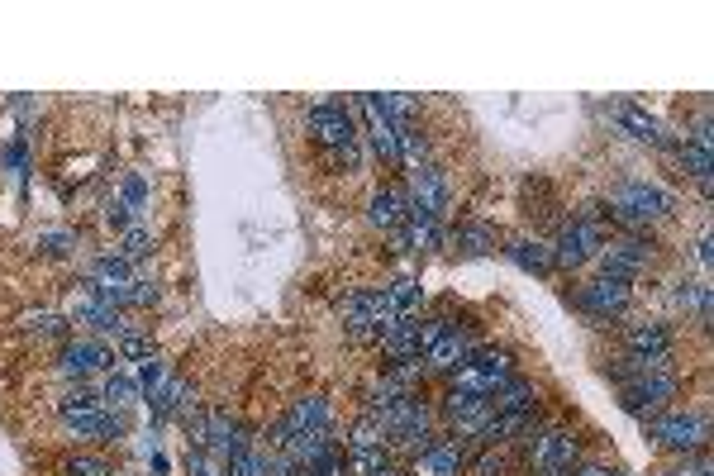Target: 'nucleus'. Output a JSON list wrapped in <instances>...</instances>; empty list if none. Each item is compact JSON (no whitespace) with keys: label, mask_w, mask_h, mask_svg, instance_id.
I'll list each match as a JSON object with an SVG mask.
<instances>
[{"label":"nucleus","mask_w":714,"mask_h":476,"mask_svg":"<svg viewBox=\"0 0 714 476\" xmlns=\"http://www.w3.org/2000/svg\"><path fill=\"white\" fill-rule=\"evenodd\" d=\"M610 476H624V472H610Z\"/></svg>","instance_id":"obj_39"},{"label":"nucleus","mask_w":714,"mask_h":476,"mask_svg":"<svg viewBox=\"0 0 714 476\" xmlns=\"http://www.w3.org/2000/svg\"><path fill=\"white\" fill-rule=\"evenodd\" d=\"M405 210H410V196H405V191H391V186H381L377 196L367 200V219L381 224V229H400V224H405Z\"/></svg>","instance_id":"obj_15"},{"label":"nucleus","mask_w":714,"mask_h":476,"mask_svg":"<svg viewBox=\"0 0 714 476\" xmlns=\"http://www.w3.org/2000/svg\"><path fill=\"white\" fill-rule=\"evenodd\" d=\"M62 419H67V424H72V419H81V415H96V410H105V405H100V396L96 391H86V386H77V391H67V396H62Z\"/></svg>","instance_id":"obj_23"},{"label":"nucleus","mask_w":714,"mask_h":476,"mask_svg":"<svg viewBox=\"0 0 714 476\" xmlns=\"http://www.w3.org/2000/svg\"><path fill=\"white\" fill-rule=\"evenodd\" d=\"M500 472H505V462H500V457H491V448L476 457V476H500Z\"/></svg>","instance_id":"obj_36"},{"label":"nucleus","mask_w":714,"mask_h":476,"mask_svg":"<svg viewBox=\"0 0 714 476\" xmlns=\"http://www.w3.org/2000/svg\"><path fill=\"white\" fill-rule=\"evenodd\" d=\"M186 472L191 476H215V467H210V457L200 453V448H191V453H186Z\"/></svg>","instance_id":"obj_35"},{"label":"nucleus","mask_w":714,"mask_h":476,"mask_svg":"<svg viewBox=\"0 0 714 476\" xmlns=\"http://www.w3.org/2000/svg\"><path fill=\"white\" fill-rule=\"evenodd\" d=\"M129 305H158V286L153 281H129Z\"/></svg>","instance_id":"obj_34"},{"label":"nucleus","mask_w":714,"mask_h":476,"mask_svg":"<svg viewBox=\"0 0 714 476\" xmlns=\"http://www.w3.org/2000/svg\"><path fill=\"white\" fill-rule=\"evenodd\" d=\"M305 124H310V134H315L324 148H353L357 143V124L353 115L343 110V105H315L310 115H305Z\"/></svg>","instance_id":"obj_9"},{"label":"nucleus","mask_w":714,"mask_h":476,"mask_svg":"<svg viewBox=\"0 0 714 476\" xmlns=\"http://www.w3.org/2000/svg\"><path fill=\"white\" fill-rule=\"evenodd\" d=\"M62 372H67V377L115 372V353H110L105 343H67V348H62Z\"/></svg>","instance_id":"obj_10"},{"label":"nucleus","mask_w":714,"mask_h":476,"mask_svg":"<svg viewBox=\"0 0 714 476\" xmlns=\"http://www.w3.org/2000/svg\"><path fill=\"white\" fill-rule=\"evenodd\" d=\"M348 448H386V434H381V424L372 415H362L353 424V438H348Z\"/></svg>","instance_id":"obj_26"},{"label":"nucleus","mask_w":714,"mask_h":476,"mask_svg":"<svg viewBox=\"0 0 714 476\" xmlns=\"http://www.w3.org/2000/svg\"><path fill=\"white\" fill-rule=\"evenodd\" d=\"M67 472L72 476H110V462H100V457H72Z\"/></svg>","instance_id":"obj_32"},{"label":"nucleus","mask_w":714,"mask_h":476,"mask_svg":"<svg viewBox=\"0 0 714 476\" xmlns=\"http://www.w3.org/2000/svg\"><path fill=\"white\" fill-rule=\"evenodd\" d=\"M515 377V367H510V353H500V348H472L467 362L453 372V391H467V396H496L505 381Z\"/></svg>","instance_id":"obj_1"},{"label":"nucleus","mask_w":714,"mask_h":476,"mask_svg":"<svg viewBox=\"0 0 714 476\" xmlns=\"http://www.w3.org/2000/svg\"><path fill=\"white\" fill-rule=\"evenodd\" d=\"M491 405H496L500 415H529V419H534V415H538V391L529 386V381L510 377V381H505V386L496 391V400H491Z\"/></svg>","instance_id":"obj_16"},{"label":"nucleus","mask_w":714,"mask_h":476,"mask_svg":"<svg viewBox=\"0 0 714 476\" xmlns=\"http://www.w3.org/2000/svg\"><path fill=\"white\" fill-rule=\"evenodd\" d=\"M615 115V124L629 134V139H638V143H657V148H667V134H662V124H657L648 110H638V105H615L610 110Z\"/></svg>","instance_id":"obj_13"},{"label":"nucleus","mask_w":714,"mask_h":476,"mask_svg":"<svg viewBox=\"0 0 714 476\" xmlns=\"http://www.w3.org/2000/svg\"><path fill=\"white\" fill-rule=\"evenodd\" d=\"M624 348H629V357H638L643 367H667V357H672V334H667V324L638 319V324L624 329Z\"/></svg>","instance_id":"obj_7"},{"label":"nucleus","mask_w":714,"mask_h":476,"mask_svg":"<svg viewBox=\"0 0 714 476\" xmlns=\"http://www.w3.org/2000/svg\"><path fill=\"white\" fill-rule=\"evenodd\" d=\"M681 476H710V462L700 457V462H691V467H686V472H681Z\"/></svg>","instance_id":"obj_38"},{"label":"nucleus","mask_w":714,"mask_h":476,"mask_svg":"<svg viewBox=\"0 0 714 476\" xmlns=\"http://www.w3.org/2000/svg\"><path fill=\"white\" fill-rule=\"evenodd\" d=\"M576 310L581 315H591V319H619L624 310H629V286H619V281H605V277H595L586 281L581 291H576Z\"/></svg>","instance_id":"obj_6"},{"label":"nucleus","mask_w":714,"mask_h":476,"mask_svg":"<svg viewBox=\"0 0 714 476\" xmlns=\"http://www.w3.org/2000/svg\"><path fill=\"white\" fill-rule=\"evenodd\" d=\"M115 253H119L124 262H143L148 253H153V234H148L143 224H129V229H124V238H119Z\"/></svg>","instance_id":"obj_22"},{"label":"nucleus","mask_w":714,"mask_h":476,"mask_svg":"<svg viewBox=\"0 0 714 476\" xmlns=\"http://www.w3.org/2000/svg\"><path fill=\"white\" fill-rule=\"evenodd\" d=\"M148 405H153V419H172V415H191V386H186V377H172L167 372V381H162L158 391H148Z\"/></svg>","instance_id":"obj_12"},{"label":"nucleus","mask_w":714,"mask_h":476,"mask_svg":"<svg viewBox=\"0 0 714 476\" xmlns=\"http://www.w3.org/2000/svg\"><path fill=\"white\" fill-rule=\"evenodd\" d=\"M110 224H115V229H129V205H110Z\"/></svg>","instance_id":"obj_37"},{"label":"nucleus","mask_w":714,"mask_h":476,"mask_svg":"<svg viewBox=\"0 0 714 476\" xmlns=\"http://www.w3.org/2000/svg\"><path fill=\"white\" fill-rule=\"evenodd\" d=\"M119 353L124 357H153V343H148L143 334H124L119 338Z\"/></svg>","instance_id":"obj_33"},{"label":"nucleus","mask_w":714,"mask_h":476,"mask_svg":"<svg viewBox=\"0 0 714 476\" xmlns=\"http://www.w3.org/2000/svg\"><path fill=\"white\" fill-rule=\"evenodd\" d=\"M39 248L48 253V258H62V253L77 248V234H39Z\"/></svg>","instance_id":"obj_31"},{"label":"nucleus","mask_w":714,"mask_h":476,"mask_svg":"<svg viewBox=\"0 0 714 476\" xmlns=\"http://www.w3.org/2000/svg\"><path fill=\"white\" fill-rule=\"evenodd\" d=\"M457 248H462L467 258H481V253H491V248H496V234H491V229H481V224H462V229H457Z\"/></svg>","instance_id":"obj_24"},{"label":"nucleus","mask_w":714,"mask_h":476,"mask_svg":"<svg viewBox=\"0 0 714 476\" xmlns=\"http://www.w3.org/2000/svg\"><path fill=\"white\" fill-rule=\"evenodd\" d=\"M386 300L396 305V315H419V305H424V291H419L415 277H396L386 286Z\"/></svg>","instance_id":"obj_21"},{"label":"nucleus","mask_w":714,"mask_h":476,"mask_svg":"<svg viewBox=\"0 0 714 476\" xmlns=\"http://www.w3.org/2000/svg\"><path fill=\"white\" fill-rule=\"evenodd\" d=\"M129 262L119 258V253H100L96 262H91V286H129Z\"/></svg>","instance_id":"obj_20"},{"label":"nucleus","mask_w":714,"mask_h":476,"mask_svg":"<svg viewBox=\"0 0 714 476\" xmlns=\"http://www.w3.org/2000/svg\"><path fill=\"white\" fill-rule=\"evenodd\" d=\"M367 134H372V148H377L386 162H396V124H381V119H372L367 124Z\"/></svg>","instance_id":"obj_27"},{"label":"nucleus","mask_w":714,"mask_h":476,"mask_svg":"<svg viewBox=\"0 0 714 476\" xmlns=\"http://www.w3.org/2000/svg\"><path fill=\"white\" fill-rule=\"evenodd\" d=\"M610 215L619 224H648V219H667L672 215V196L653 186V181H624L615 196H610Z\"/></svg>","instance_id":"obj_2"},{"label":"nucleus","mask_w":714,"mask_h":476,"mask_svg":"<svg viewBox=\"0 0 714 476\" xmlns=\"http://www.w3.org/2000/svg\"><path fill=\"white\" fill-rule=\"evenodd\" d=\"M505 253H510L515 267L534 272V277H548V272H553V253H548V243H538V238H515Z\"/></svg>","instance_id":"obj_17"},{"label":"nucleus","mask_w":714,"mask_h":476,"mask_svg":"<svg viewBox=\"0 0 714 476\" xmlns=\"http://www.w3.org/2000/svg\"><path fill=\"white\" fill-rule=\"evenodd\" d=\"M139 391H158L162 381H167V367H162V357L153 353V357H139Z\"/></svg>","instance_id":"obj_28"},{"label":"nucleus","mask_w":714,"mask_h":476,"mask_svg":"<svg viewBox=\"0 0 714 476\" xmlns=\"http://www.w3.org/2000/svg\"><path fill=\"white\" fill-rule=\"evenodd\" d=\"M139 381L129 377V372H110V377H105V391H100V405H105V410H115V415H124V410H129V405H139Z\"/></svg>","instance_id":"obj_19"},{"label":"nucleus","mask_w":714,"mask_h":476,"mask_svg":"<svg viewBox=\"0 0 714 476\" xmlns=\"http://www.w3.org/2000/svg\"><path fill=\"white\" fill-rule=\"evenodd\" d=\"M681 162H686V172H691L695 181H710V143H681Z\"/></svg>","instance_id":"obj_25"},{"label":"nucleus","mask_w":714,"mask_h":476,"mask_svg":"<svg viewBox=\"0 0 714 476\" xmlns=\"http://www.w3.org/2000/svg\"><path fill=\"white\" fill-rule=\"evenodd\" d=\"M462 472V448L457 443H429L415 457V476H457Z\"/></svg>","instance_id":"obj_14"},{"label":"nucleus","mask_w":714,"mask_h":476,"mask_svg":"<svg viewBox=\"0 0 714 476\" xmlns=\"http://www.w3.org/2000/svg\"><path fill=\"white\" fill-rule=\"evenodd\" d=\"M529 457H534L538 476H567L572 462L581 457V438L572 429H543V434H534V453Z\"/></svg>","instance_id":"obj_5"},{"label":"nucleus","mask_w":714,"mask_h":476,"mask_svg":"<svg viewBox=\"0 0 714 476\" xmlns=\"http://www.w3.org/2000/svg\"><path fill=\"white\" fill-rule=\"evenodd\" d=\"M20 324H24V329H39V334H67V324H72V319H62V315H48V310H39V315H24Z\"/></svg>","instance_id":"obj_29"},{"label":"nucleus","mask_w":714,"mask_h":476,"mask_svg":"<svg viewBox=\"0 0 714 476\" xmlns=\"http://www.w3.org/2000/svg\"><path fill=\"white\" fill-rule=\"evenodd\" d=\"M648 243L643 238H610L600 253H595V262H600V277L605 281H619V286H629V281L648 267Z\"/></svg>","instance_id":"obj_4"},{"label":"nucleus","mask_w":714,"mask_h":476,"mask_svg":"<svg viewBox=\"0 0 714 476\" xmlns=\"http://www.w3.org/2000/svg\"><path fill=\"white\" fill-rule=\"evenodd\" d=\"M410 205L429 210L434 219L443 215V210H448V181H443V172H438L434 162L415 167V196H410Z\"/></svg>","instance_id":"obj_11"},{"label":"nucleus","mask_w":714,"mask_h":476,"mask_svg":"<svg viewBox=\"0 0 714 476\" xmlns=\"http://www.w3.org/2000/svg\"><path fill=\"white\" fill-rule=\"evenodd\" d=\"M648 434L672 453H695L705 443V415H657L648 424Z\"/></svg>","instance_id":"obj_8"},{"label":"nucleus","mask_w":714,"mask_h":476,"mask_svg":"<svg viewBox=\"0 0 714 476\" xmlns=\"http://www.w3.org/2000/svg\"><path fill=\"white\" fill-rule=\"evenodd\" d=\"M338 315L348 324L353 338H372V291H353V296L338 300Z\"/></svg>","instance_id":"obj_18"},{"label":"nucleus","mask_w":714,"mask_h":476,"mask_svg":"<svg viewBox=\"0 0 714 476\" xmlns=\"http://www.w3.org/2000/svg\"><path fill=\"white\" fill-rule=\"evenodd\" d=\"M119 191H124V205H129V210H139L143 200H148V181H143L139 172H129V177H124V186H119Z\"/></svg>","instance_id":"obj_30"},{"label":"nucleus","mask_w":714,"mask_h":476,"mask_svg":"<svg viewBox=\"0 0 714 476\" xmlns=\"http://www.w3.org/2000/svg\"><path fill=\"white\" fill-rule=\"evenodd\" d=\"M605 248V229L600 224H586V219H567L562 229H557L553 238V262H562V267H586V262L595 258Z\"/></svg>","instance_id":"obj_3"}]
</instances>
